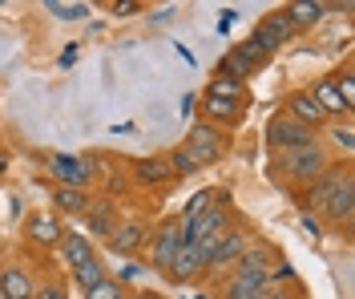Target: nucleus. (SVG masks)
<instances>
[{
	"instance_id": "f257e3e1",
	"label": "nucleus",
	"mask_w": 355,
	"mask_h": 299,
	"mask_svg": "<svg viewBox=\"0 0 355 299\" xmlns=\"http://www.w3.org/2000/svg\"><path fill=\"white\" fill-rule=\"evenodd\" d=\"M307 207L311 210H323L327 219L335 223H347L355 210V182H352V170L339 166V170H323L315 178V190L307 194Z\"/></svg>"
},
{
	"instance_id": "f03ea898",
	"label": "nucleus",
	"mask_w": 355,
	"mask_h": 299,
	"mask_svg": "<svg viewBox=\"0 0 355 299\" xmlns=\"http://www.w3.org/2000/svg\"><path fill=\"white\" fill-rule=\"evenodd\" d=\"M266 146L275 150V154H295V150H307V146H319V138H315V130H307V126H299L295 117L279 114L270 126H266Z\"/></svg>"
},
{
	"instance_id": "7ed1b4c3",
	"label": "nucleus",
	"mask_w": 355,
	"mask_h": 299,
	"mask_svg": "<svg viewBox=\"0 0 355 299\" xmlns=\"http://www.w3.org/2000/svg\"><path fill=\"white\" fill-rule=\"evenodd\" d=\"M226 219H230L226 203H214L206 214L190 219V223H182V243H190V247H210L222 230H226Z\"/></svg>"
},
{
	"instance_id": "20e7f679",
	"label": "nucleus",
	"mask_w": 355,
	"mask_h": 299,
	"mask_svg": "<svg viewBox=\"0 0 355 299\" xmlns=\"http://www.w3.org/2000/svg\"><path fill=\"white\" fill-rule=\"evenodd\" d=\"M186 150L194 154V162L202 166H214V162L226 154V138H222L218 126H210V121H194L190 126V142H186Z\"/></svg>"
},
{
	"instance_id": "39448f33",
	"label": "nucleus",
	"mask_w": 355,
	"mask_h": 299,
	"mask_svg": "<svg viewBox=\"0 0 355 299\" xmlns=\"http://www.w3.org/2000/svg\"><path fill=\"white\" fill-rule=\"evenodd\" d=\"M279 170L287 178H303V182H315L323 170H327V158L319 146H307V150H295V154H283L279 158Z\"/></svg>"
},
{
	"instance_id": "423d86ee",
	"label": "nucleus",
	"mask_w": 355,
	"mask_h": 299,
	"mask_svg": "<svg viewBox=\"0 0 355 299\" xmlns=\"http://www.w3.org/2000/svg\"><path fill=\"white\" fill-rule=\"evenodd\" d=\"M198 251H202V259H206V267H226V263H234V259L246 251V239L239 230H222L210 247H198Z\"/></svg>"
},
{
	"instance_id": "0eeeda50",
	"label": "nucleus",
	"mask_w": 355,
	"mask_h": 299,
	"mask_svg": "<svg viewBox=\"0 0 355 299\" xmlns=\"http://www.w3.org/2000/svg\"><path fill=\"white\" fill-rule=\"evenodd\" d=\"M178 247H182V219H170V223L154 234V267L157 271H166V267L174 263Z\"/></svg>"
},
{
	"instance_id": "6e6552de",
	"label": "nucleus",
	"mask_w": 355,
	"mask_h": 299,
	"mask_svg": "<svg viewBox=\"0 0 355 299\" xmlns=\"http://www.w3.org/2000/svg\"><path fill=\"white\" fill-rule=\"evenodd\" d=\"M202 267H206L202 251H198V247H190V243H182V247H178V255H174V263L166 267V275H170V283H190Z\"/></svg>"
},
{
	"instance_id": "1a4fd4ad",
	"label": "nucleus",
	"mask_w": 355,
	"mask_h": 299,
	"mask_svg": "<svg viewBox=\"0 0 355 299\" xmlns=\"http://www.w3.org/2000/svg\"><path fill=\"white\" fill-rule=\"evenodd\" d=\"M246 105L239 101H226V97H206L202 101V121H210V126H234L239 117H243Z\"/></svg>"
},
{
	"instance_id": "9d476101",
	"label": "nucleus",
	"mask_w": 355,
	"mask_h": 299,
	"mask_svg": "<svg viewBox=\"0 0 355 299\" xmlns=\"http://www.w3.org/2000/svg\"><path fill=\"white\" fill-rule=\"evenodd\" d=\"M287 110H291L287 117H295V121H299V126H307V130H319V126H327V121H331V117L311 101L307 93H295V97L287 101Z\"/></svg>"
},
{
	"instance_id": "9b49d317",
	"label": "nucleus",
	"mask_w": 355,
	"mask_h": 299,
	"mask_svg": "<svg viewBox=\"0 0 355 299\" xmlns=\"http://www.w3.org/2000/svg\"><path fill=\"white\" fill-rule=\"evenodd\" d=\"M266 287H270L266 271H239V275L230 279V287H226V299H254Z\"/></svg>"
},
{
	"instance_id": "f8f14e48",
	"label": "nucleus",
	"mask_w": 355,
	"mask_h": 299,
	"mask_svg": "<svg viewBox=\"0 0 355 299\" xmlns=\"http://www.w3.org/2000/svg\"><path fill=\"white\" fill-rule=\"evenodd\" d=\"M24 230H28V239H33L37 247H61V239H65V234H61V223H57L53 214H33Z\"/></svg>"
},
{
	"instance_id": "ddd939ff",
	"label": "nucleus",
	"mask_w": 355,
	"mask_h": 299,
	"mask_svg": "<svg viewBox=\"0 0 355 299\" xmlns=\"http://www.w3.org/2000/svg\"><path fill=\"white\" fill-rule=\"evenodd\" d=\"M133 174H137V182H146V186H170L174 182V170H170L166 158H137L133 162Z\"/></svg>"
},
{
	"instance_id": "4468645a",
	"label": "nucleus",
	"mask_w": 355,
	"mask_h": 299,
	"mask_svg": "<svg viewBox=\"0 0 355 299\" xmlns=\"http://www.w3.org/2000/svg\"><path fill=\"white\" fill-rule=\"evenodd\" d=\"M49 166H53V174L61 178V186H73V190H81V186L89 182L85 162H81V158H65V154H53V158H49Z\"/></svg>"
},
{
	"instance_id": "2eb2a0df",
	"label": "nucleus",
	"mask_w": 355,
	"mask_h": 299,
	"mask_svg": "<svg viewBox=\"0 0 355 299\" xmlns=\"http://www.w3.org/2000/svg\"><path fill=\"white\" fill-rule=\"evenodd\" d=\"M307 97H311V101H315V105H319V110H323L327 117H339V114H347V110H343V101H339V93H335V85H331V77H323V81H315V85L307 89Z\"/></svg>"
},
{
	"instance_id": "dca6fc26",
	"label": "nucleus",
	"mask_w": 355,
	"mask_h": 299,
	"mask_svg": "<svg viewBox=\"0 0 355 299\" xmlns=\"http://www.w3.org/2000/svg\"><path fill=\"white\" fill-rule=\"evenodd\" d=\"M61 255H65V263L73 267V271L97 259V255H93V243H89L85 234H69V239H61Z\"/></svg>"
},
{
	"instance_id": "f3484780",
	"label": "nucleus",
	"mask_w": 355,
	"mask_h": 299,
	"mask_svg": "<svg viewBox=\"0 0 355 299\" xmlns=\"http://www.w3.org/2000/svg\"><path fill=\"white\" fill-rule=\"evenodd\" d=\"M287 17L295 28H311V24H319L323 17H327V4H315V0H295V4H287Z\"/></svg>"
},
{
	"instance_id": "a211bd4d",
	"label": "nucleus",
	"mask_w": 355,
	"mask_h": 299,
	"mask_svg": "<svg viewBox=\"0 0 355 299\" xmlns=\"http://www.w3.org/2000/svg\"><path fill=\"white\" fill-rule=\"evenodd\" d=\"M0 291L8 299H33V279L21 267H8V271H0Z\"/></svg>"
},
{
	"instance_id": "6ab92c4d",
	"label": "nucleus",
	"mask_w": 355,
	"mask_h": 299,
	"mask_svg": "<svg viewBox=\"0 0 355 299\" xmlns=\"http://www.w3.org/2000/svg\"><path fill=\"white\" fill-rule=\"evenodd\" d=\"M141 243H146V230L137 227V223L113 227V234H110V247H113V251H121V255H133Z\"/></svg>"
},
{
	"instance_id": "aec40b11",
	"label": "nucleus",
	"mask_w": 355,
	"mask_h": 299,
	"mask_svg": "<svg viewBox=\"0 0 355 299\" xmlns=\"http://www.w3.org/2000/svg\"><path fill=\"white\" fill-rule=\"evenodd\" d=\"M214 203H230V194H226V190H198V194L186 203V214H182V223H190V219L206 214V210L214 207Z\"/></svg>"
},
{
	"instance_id": "412c9836",
	"label": "nucleus",
	"mask_w": 355,
	"mask_h": 299,
	"mask_svg": "<svg viewBox=\"0 0 355 299\" xmlns=\"http://www.w3.org/2000/svg\"><path fill=\"white\" fill-rule=\"evenodd\" d=\"M263 28H266V33H270V37H275V41H279V45H287L291 37H295V33H299V28H295V24H291L287 8H275V12H270V17H263Z\"/></svg>"
},
{
	"instance_id": "4be33fe9",
	"label": "nucleus",
	"mask_w": 355,
	"mask_h": 299,
	"mask_svg": "<svg viewBox=\"0 0 355 299\" xmlns=\"http://www.w3.org/2000/svg\"><path fill=\"white\" fill-rule=\"evenodd\" d=\"M53 207H57V210H69V214H85V210H89V198H85V190L61 186V190L53 194Z\"/></svg>"
},
{
	"instance_id": "5701e85b",
	"label": "nucleus",
	"mask_w": 355,
	"mask_h": 299,
	"mask_svg": "<svg viewBox=\"0 0 355 299\" xmlns=\"http://www.w3.org/2000/svg\"><path fill=\"white\" fill-rule=\"evenodd\" d=\"M250 73H254V65H250L246 57H239L234 49L218 61V77H226V81H243V77H250Z\"/></svg>"
},
{
	"instance_id": "b1692460",
	"label": "nucleus",
	"mask_w": 355,
	"mask_h": 299,
	"mask_svg": "<svg viewBox=\"0 0 355 299\" xmlns=\"http://www.w3.org/2000/svg\"><path fill=\"white\" fill-rule=\"evenodd\" d=\"M206 97H226V101H239V105H246V85H243V81L214 77V81H210V89H206Z\"/></svg>"
},
{
	"instance_id": "393cba45",
	"label": "nucleus",
	"mask_w": 355,
	"mask_h": 299,
	"mask_svg": "<svg viewBox=\"0 0 355 299\" xmlns=\"http://www.w3.org/2000/svg\"><path fill=\"white\" fill-rule=\"evenodd\" d=\"M113 227H117V223H113V207H110V203L89 207V230H93V234H105V239H110Z\"/></svg>"
},
{
	"instance_id": "a878e982",
	"label": "nucleus",
	"mask_w": 355,
	"mask_h": 299,
	"mask_svg": "<svg viewBox=\"0 0 355 299\" xmlns=\"http://www.w3.org/2000/svg\"><path fill=\"white\" fill-rule=\"evenodd\" d=\"M270 259H275L270 247H246V251L239 255V271H266Z\"/></svg>"
},
{
	"instance_id": "bb28decb",
	"label": "nucleus",
	"mask_w": 355,
	"mask_h": 299,
	"mask_svg": "<svg viewBox=\"0 0 355 299\" xmlns=\"http://www.w3.org/2000/svg\"><path fill=\"white\" fill-rule=\"evenodd\" d=\"M170 170H174V182H178V178H190V174H198V162H194V154L182 146V150H174V158H170Z\"/></svg>"
},
{
	"instance_id": "cd10ccee",
	"label": "nucleus",
	"mask_w": 355,
	"mask_h": 299,
	"mask_svg": "<svg viewBox=\"0 0 355 299\" xmlns=\"http://www.w3.org/2000/svg\"><path fill=\"white\" fill-rule=\"evenodd\" d=\"M101 279H105V267H101V259H93V263H85V267H77V287H81V291L97 287Z\"/></svg>"
},
{
	"instance_id": "c85d7f7f",
	"label": "nucleus",
	"mask_w": 355,
	"mask_h": 299,
	"mask_svg": "<svg viewBox=\"0 0 355 299\" xmlns=\"http://www.w3.org/2000/svg\"><path fill=\"white\" fill-rule=\"evenodd\" d=\"M331 85H335V93H339V101H343V110L352 114L355 110V77L352 73H339V77H331Z\"/></svg>"
},
{
	"instance_id": "c756f323",
	"label": "nucleus",
	"mask_w": 355,
	"mask_h": 299,
	"mask_svg": "<svg viewBox=\"0 0 355 299\" xmlns=\"http://www.w3.org/2000/svg\"><path fill=\"white\" fill-rule=\"evenodd\" d=\"M85 299H125V296H121V283L105 275L101 283H97V287H89V291H85Z\"/></svg>"
},
{
	"instance_id": "7c9ffc66",
	"label": "nucleus",
	"mask_w": 355,
	"mask_h": 299,
	"mask_svg": "<svg viewBox=\"0 0 355 299\" xmlns=\"http://www.w3.org/2000/svg\"><path fill=\"white\" fill-rule=\"evenodd\" d=\"M44 8H49V12H57L61 21H81V17H85V12H89L85 4H57V0H49Z\"/></svg>"
},
{
	"instance_id": "2f4dec72",
	"label": "nucleus",
	"mask_w": 355,
	"mask_h": 299,
	"mask_svg": "<svg viewBox=\"0 0 355 299\" xmlns=\"http://www.w3.org/2000/svg\"><path fill=\"white\" fill-rule=\"evenodd\" d=\"M327 134H331V138L343 146V150H352V146H355V138H352V130H347V126H331Z\"/></svg>"
},
{
	"instance_id": "473e14b6",
	"label": "nucleus",
	"mask_w": 355,
	"mask_h": 299,
	"mask_svg": "<svg viewBox=\"0 0 355 299\" xmlns=\"http://www.w3.org/2000/svg\"><path fill=\"white\" fill-rule=\"evenodd\" d=\"M137 8H141L137 0H113V4H110L113 17H130V12H137Z\"/></svg>"
},
{
	"instance_id": "72a5a7b5",
	"label": "nucleus",
	"mask_w": 355,
	"mask_h": 299,
	"mask_svg": "<svg viewBox=\"0 0 355 299\" xmlns=\"http://www.w3.org/2000/svg\"><path fill=\"white\" fill-rule=\"evenodd\" d=\"M33 296H37V299H69L65 291L57 287V283H44V287H33Z\"/></svg>"
},
{
	"instance_id": "f704fd0d",
	"label": "nucleus",
	"mask_w": 355,
	"mask_h": 299,
	"mask_svg": "<svg viewBox=\"0 0 355 299\" xmlns=\"http://www.w3.org/2000/svg\"><path fill=\"white\" fill-rule=\"evenodd\" d=\"M137 275H141V271H137V263H125V267L117 271V283H133Z\"/></svg>"
},
{
	"instance_id": "c9c22d12",
	"label": "nucleus",
	"mask_w": 355,
	"mask_h": 299,
	"mask_svg": "<svg viewBox=\"0 0 355 299\" xmlns=\"http://www.w3.org/2000/svg\"><path fill=\"white\" fill-rule=\"evenodd\" d=\"M73 61H77V45H69L65 53H61V65H65V69L73 65Z\"/></svg>"
},
{
	"instance_id": "e433bc0d",
	"label": "nucleus",
	"mask_w": 355,
	"mask_h": 299,
	"mask_svg": "<svg viewBox=\"0 0 355 299\" xmlns=\"http://www.w3.org/2000/svg\"><path fill=\"white\" fill-rule=\"evenodd\" d=\"M254 299H287V296H283V291H275V287H266V291H259Z\"/></svg>"
},
{
	"instance_id": "4c0bfd02",
	"label": "nucleus",
	"mask_w": 355,
	"mask_h": 299,
	"mask_svg": "<svg viewBox=\"0 0 355 299\" xmlns=\"http://www.w3.org/2000/svg\"><path fill=\"white\" fill-rule=\"evenodd\" d=\"M275 279H283V283H291V279H295V271H291L287 263H283V267H279V275H275Z\"/></svg>"
},
{
	"instance_id": "58836bf2",
	"label": "nucleus",
	"mask_w": 355,
	"mask_h": 299,
	"mask_svg": "<svg viewBox=\"0 0 355 299\" xmlns=\"http://www.w3.org/2000/svg\"><path fill=\"white\" fill-rule=\"evenodd\" d=\"M4 170H8V150L0 146V174H4Z\"/></svg>"
},
{
	"instance_id": "ea45409f",
	"label": "nucleus",
	"mask_w": 355,
	"mask_h": 299,
	"mask_svg": "<svg viewBox=\"0 0 355 299\" xmlns=\"http://www.w3.org/2000/svg\"><path fill=\"white\" fill-rule=\"evenodd\" d=\"M133 299H162V296H157V291H137Z\"/></svg>"
},
{
	"instance_id": "a19ab883",
	"label": "nucleus",
	"mask_w": 355,
	"mask_h": 299,
	"mask_svg": "<svg viewBox=\"0 0 355 299\" xmlns=\"http://www.w3.org/2000/svg\"><path fill=\"white\" fill-rule=\"evenodd\" d=\"M0 299H8V296H4V291H0Z\"/></svg>"
}]
</instances>
